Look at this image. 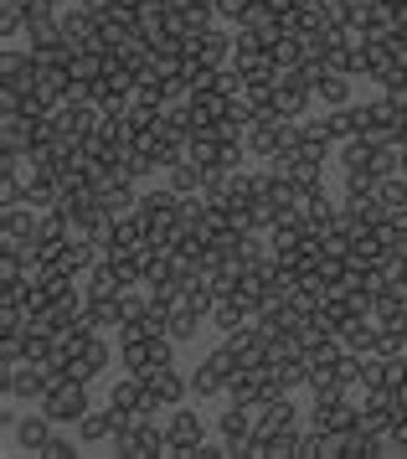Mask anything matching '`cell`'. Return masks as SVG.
I'll return each mask as SVG.
<instances>
[{
    "label": "cell",
    "mask_w": 407,
    "mask_h": 459,
    "mask_svg": "<svg viewBox=\"0 0 407 459\" xmlns=\"http://www.w3.org/2000/svg\"><path fill=\"white\" fill-rule=\"evenodd\" d=\"M243 372V356L232 351V341H222L217 351L206 356L202 367L191 372V397L196 403H212V397H227V382Z\"/></svg>",
    "instance_id": "obj_1"
},
{
    "label": "cell",
    "mask_w": 407,
    "mask_h": 459,
    "mask_svg": "<svg viewBox=\"0 0 407 459\" xmlns=\"http://www.w3.org/2000/svg\"><path fill=\"white\" fill-rule=\"evenodd\" d=\"M294 140H299V119H284L279 108H264V114L247 125V150H253L258 160H273V155L294 150Z\"/></svg>",
    "instance_id": "obj_2"
},
{
    "label": "cell",
    "mask_w": 407,
    "mask_h": 459,
    "mask_svg": "<svg viewBox=\"0 0 407 459\" xmlns=\"http://www.w3.org/2000/svg\"><path fill=\"white\" fill-rule=\"evenodd\" d=\"M52 382H57V367H52V361H31V356H26V361H11L5 377H0V387H5L11 403H41Z\"/></svg>",
    "instance_id": "obj_3"
},
{
    "label": "cell",
    "mask_w": 407,
    "mask_h": 459,
    "mask_svg": "<svg viewBox=\"0 0 407 459\" xmlns=\"http://www.w3.org/2000/svg\"><path fill=\"white\" fill-rule=\"evenodd\" d=\"M176 361V341L170 335H134V341H119V367L134 377H150Z\"/></svg>",
    "instance_id": "obj_4"
},
{
    "label": "cell",
    "mask_w": 407,
    "mask_h": 459,
    "mask_svg": "<svg viewBox=\"0 0 407 459\" xmlns=\"http://www.w3.org/2000/svg\"><path fill=\"white\" fill-rule=\"evenodd\" d=\"M41 413L52 418L57 429H67V423H78L88 408H93V393H88V382H73V377H57L52 387H47V397L37 403Z\"/></svg>",
    "instance_id": "obj_5"
},
{
    "label": "cell",
    "mask_w": 407,
    "mask_h": 459,
    "mask_svg": "<svg viewBox=\"0 0 407 459\" xmlns=\"http://www.w3.org/2000/svg\"><path fill=\"white\" fill-rule=\"evenodd\" d=\"M108 455L119 459H165V429H155V418H140L108 438Z\"/></svg>",
    "instance_id": "obj_6"
},
{
    "label": "cell",
    "mask_w": 407,
    "mask_h": 459,
    "mask_svg": "<svg viewBox=\"0 0 407 459\" xmlns=\"http://www.w3.org/2000/svg\"><path fill=\"white\" fill-rule=\"evenodd\" d=\"M202 438H206V418L191 413L186 403L165 418V459H196Z\"/></svg>",
    "instance_id": "obj_7"
},
{
    "label": "cell",
    "mask_w": 407,
    "mask_h": 459,
    "mask_svg": "<svg viewBox=\"0 0 407 459\" xmlns=\"http://www.w3.org/2000/svg\"><path fill=\"white\" fill-rule=\"evenodd\" d=\"M273 108H279L284 119H309V108H315V73H309V67L279 73V88H273Z\"/></svg>",
    "instance_id": "obj_8"
},
{
    "label": "cell",
    "mask_w": 407,
    "mask_h": 459,
    "mask_svg": "<svg viewBox=\"0 0 407 459\" xmlns=\"http://www.w3.org/2000/svg\"><path fill=\"white\" fill-rule=\"evenodd\" d=\"M57 434V423H52V418L41 413H21L16 418V429H11V438H16V449L21 455H31V459H41V449H47V438Z\"/></svg>",
    "instance_id": "obj_9"
},
{
    "label": "cell",
    "mask_w": 407,
    "mask_h": 459,
    "mask_svg": "<svg viewBox=\"0 0 407 459\" xmlns=\"http://www.w3.org/2000/svg\"><path fill=\"white\" fill-rule=\"evenodd\" d=\"M351 423H356V393L315 397V408H309V429H351Z\"/></svg>",
    "instance_id": "obj_10"
},
{
    "label": "cell",
    "mask_w": 407,
    "mask_h": 459,
    "mask_svg": "<svg viewBox=\"0 0 407 459\" xmlns=\"http://www.w3.org/2000/svg\"><path fill=\"white\" fill-rule=\"evenodd\" d=\"M144 387L160 397V408H181L186 397H191V372H181V367L170 361V367H160V372L144 377Z\"/></svg>",
    "instance_id": "obj_11"
},
{
    "label": "cell",
    "mask_w": 407,
    "mask_h": 459,
    "mask_svg": "<svg viewBox=\"0 0 407 459\" xmlns=\"http://www.w3.org/2000/svg\"><path fill=\"white\" fill-rule=\"evenodd\" d=\"M217 434L227 438L232 459H247V438H253V408H238V403H227L222 418H217Z\"/></svg>",
    "instance_id": "obj_12"
},
{
    "label": "cell",
    "mask_w": 407,
    "mask_h": 459,
    "mask_svg": "<svg viewBox=\"0 0 407 459\" xmlns=\"http://www.w3.org/2000/svg\"><path fill=\"white\" fill-rule=\"evenodd\" d=\"M341 341H346V351L371 356L382 346V325H377L371 315H346V320H341Z\"/></svg>",
    "instance_id": "obj_13"
},
{
    "label": "cell",
    "mask_w": 407,
    "mask_h": 459,
    "mask_svg": "<svg viewBox=\"0 0 407 459\" xmlns=\"http://www.w3.org/2000/svg\"><path fill=\"white\" fill-rule=\"evenodd\" d=\"M206 325L222 331V335H232V331H243V325H253V310L227 290V294H217V305H212V315H206Z\"/></svg>",
    "instance_id": "obj_14"
},
{
    "label": "cell",
    "mask_w": 407,
    "mask_h": 459,
    "mask_svg": "<svg viewBox=\"0 0 407 459\" xmlns=\"http://www.w3.org/2000/svg\"><path fill=\"white\" fill-rule=\"evenodd\" d=\"M73 429H78L82 444H108V438L119 434V413H114V408H88Z\"/></svg>",
    "instance_id": "obj_15"
},
{
    "label": "cell",
    "mask_w": 407,
    "mask_h": 459,
    "mask_svg": "<svg viewBox=\"0 0 407 459\" xmlns=\"http://www.w3.org/2000/svg\"><path fill=\"white\" fill-rule=\"evenodd\" d=\"M325 129H330V140L341 145V140H356L361 129H367V104H341V108H330L325 114Z\"/></svg>",
    "instance_id": "obj_16"
},
{
    "label": "cell",
    "mask_w": 407,
    "mask_h": 459,
    "mask_svg": "<svg viewBox=\"0 0 407 459\" xmlns=\"http://www.w3.org/2000/svg\"><path fill=\"white\" fill-rule=\"evenodd\" d=\"M227 403H238V408H258V403H264V372H258V367H243V372L227 382Z\"/></svg>",
    "instance_id": "obj_17"
},
{
    "label": "cell",
    "mask_w": 407,
    "mask_h": 459,
    "mask_svg": "<svg viewBox=\"0 0 407 459\" xmlns=\"http://www.w3.org/2000/svg\"><path fill=\"white\" fill-rule=\"evenodd\" d=\"M37 228H41V212L37 207H5V243H31L37 238Z\"/></svg>",
    "instance_id": "obj_18"
},
{
    "label": "cell",
    "mask_w": 407,
    "mask_h": 459,
    "mask_svg": "<svg viewBox=\"0 0 407 459\" xmlns=\"http://www.w3.org/2000/svg\"><path fill=\"white\" fill-rule=\"evenodd\" d=\"M170 186L181 191V196H202V186H206V166H202V160H191V155H181V160L170 166Z\"/></svg>",
    "instance_id": "obj_19"
},
{
    "label": "cell",
    "mask_w": 407,
    "mask_h": 459,
    "mask_svg": "<svg viewBox=\"0 0 407 459\" xmlns=\"http://www.w3.org/2000/svg\"><path fill=\"white\" fill-rule=\"evenodd\" d=\"M103 212L108 217H124V212H134L140 207V181H114V186H103Z\"/></svg>",
    "instance_id": "obj_20"
},
{
    "label": "cell",
    "mask_w": 407,
    "mask_h": 459,
    "mask_svg": "<svg viewBox=\"0 0 407 459\" xmlns=\"http://www.w3.org/2000/svg\"><path fill=\"white\" fill-rule=\"evenodd\" d=\"M315 99L325 108L351 104V73H320V78H315Z\"/></svg>",
    "instance_id": "obj_21"
},
{
    "label": "cell",
    "mask_w": 407,
    "mask_h": 459,
    "mask_svg": "<svg viewBox=\"0 0 407 459\" xmlns=\"http://www.w3.org/2000/svg\"><path fill=\"white\" fill-rule=\"evenodd\" d=\"M202 325H206V315L191 310V305H176V310H170V341H176V346L196 341V335H202Z\"/></svg>",
    "instance_id": "obj_22"
},
{
    "label": "cell",
    "mask_w": 407,
    "mask_h": 459,
    "mask_svg": "<svg viewBox=\"0 0 407 459\" xmlns=\"http://www.w3.org/2000/svg\"><path fill=\"white\" fill-rule=\"evenodd\" d=\"M273 63H279V73L305 67V31H284V37L273 42Z\"/></svg>",
    "instance_id": "obj_23"
},
{
    "label": "cell",
    "mask_w": 407,
    "mask_h": 459,
    "mask_svg": "<svg viewBox=\"0 0 407 459\" xmlns=\"http://www.w3.org/2000/svg\"><path fill=\"white\" fill-rule=\"evenodd\" d=\"M325 5V16L335 31H346V26H361V11H367V0H320Z\"/></svg>",
    "instance_id": "obj_24"
},
{
    "label": "cell",
    "mask_w": 407,
    "mask_h": 459,
    "mask_svg": "<svg viewBox=\"0 0 407 459\" xmlns=\"http://www.w3.org/2000/svg\"><path fill=\"white\" fill-rule=\"evenodd\" d=\"M82 356H88V367L103 377V372H108V361H114V351H108V335L93 331V341H88V351H82Z\"/></svg>",
    "instance_id": "obj_25"
},
{
    "label": "cell",
    "mask_w": 407,
    "mask_h": 459,
    "mask_svg": "<svg viewBox=\"0 0 407 459\" xmlns=\"http://www.w3.org/2000/svg\"><path fill=\"white\" fill-rule=\"evenodd\" d=\"M377 232L387 238L392 248H407V207H403V212H387V222H382Z\"/></svg>",
    "instance_id": "obj_26"
},
{
    "label": "cell",
    "mask_w": 407,
    "mask_h": 459,
    "mask_svg": "<svg viewBox=\"0 0 407 459\" xmlns=\"http://www.w3.org/2000/svg\"><path fill=\"white\" fill-rule=\"evenodd\" d=\"M78 444H82V438H67V434L57 429V434L47 438V449H41V459H78Z\"/></svg>",
    "instance_id": "obj_27"
},
{
    "label": "cell",
    "mask_w": 407,
    "mask_h": 459,
    "mask_svg": "<svg viewBox=\"0 0 407 459\" xmlns=\"http://www.w3.org/2000/svg\"><path fill=\"white\" fill-rule=\"evenodd\" d=\"M41 5H57V11H62V5H67V0H41Z\"/></svg>",
    "instance_id": "obj_28"
}]
</instances>
